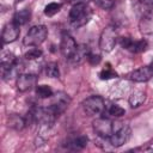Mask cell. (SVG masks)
<instances>
[{
  "instance_id": "cb8c5ba5",
  "label": "cell",
  "mask_w": 153,
  "mask_h": 153,
  "mask_svg": "<svg viewBox=\"0 0 153 153\" xmlns=\"http://www.w3.org/2000/svg\"><path fill=\"white\" fill-rule=\"evenodd\" d=\"M96 6H98L102 10H111L115 6V0H92Z\"/></svg>"
},
{
  "instance_id": "52a82bcc",
  "label": "cell",
  "mask_w": 153,
  "mask_h": 153,
  "mask_svg": "<svg viewBox=\"0 0 153 153\" xmlns=\"http://www.w3.org/2000/svg\"><path fill=\"white\" fill-rule=\"evenodd\" d=\"M130 135H131L130 127L129 126H122L118 130L112 133V135L109 137L110 145L114 146V147H121L129 140Z\"/></svg>"
},
{
  "instance_id": "484cf974",
  "label": "cell",
  "mask_w": 153,
  "mask_h": 153,
  "mask_svg": "<svg viewBox=\"0 0 153 153\" xmlns=\"http://www.w3.org/2000/svg\"><path fill=\"white\" fill-rule=\"evenodd\" d=\"M87 60H88V62L91 63V65H98L99 62H100V55H98V54H91L90 53V55L87 56Z\"/></svg>"
},
{
  "instance_id": "8fae6325",
  "label": "cell",
  "mask_w": 153,
  "mask_h": 153,
  "mask_svg": "<svg viewBox=\"0 0 153 153\" xmlns=\"http://www.w3.org/2000/svg\"><path fill=\"white\" fill-rule=\"evenodd\" d=\"M37 82V76L36 74L32 73H22L17 78V88L20 92H26L30 91Z\"/></svg>"
},
{
  "instance_id": "277c9868",
  "label": "cell",
  "mask_w": 153,
  "mask_h": 153,
  "mask_svg": "<svg viewBox=\"0 0 153 153\" xmlns=\"http://www.w3.org/2000/svg\"><path fill=\"white\" fill-rule=\"evenodd\" d=\"M81 105H82V109H84L85 114L88 115V116L100 115L105 110V103H104V99L100 96H91V97L86 98L81 103Z\"/></svg>"
},
{
  "instance_id": "3957f363",
  "label": "cell",
  "mask_w": 153,
  "mask_h": 153,
  "mask_svg": "<svg viewBox=\"0 0 153 153\" xmlns=\"http://www.w3.org/2000/svg\"><path fill=\"white\" fill-rule=\"evenodd\" d=\"M117 41V29L115 25H108L106 27H104V30L100 33L99 37V48L105 51V53H110L116 44Z\"/></svg>"
},
{
  "instance_id": "d4e9b609",
  "label": "cell",
  "mask_w": 153,
  "mask_h": 153,
  "mask_svg": "<svg viewBox=\"0 0 153 153\" xmlns=\"http://www.w3.org/2000/svg\"><path fill=\"white\" fill-rule=\"evenodd\" d=\"M42 50L41 49H38V48H31L29 51H26L25 53V59L26 60H37V59H39L41 56H42Z\"/></svg>"
},
{
  "instance_id": "1f68e13d",
  "label": "cell",
  "mask_w": 153,
  "mask_h": 153,
  "mask_svg": "<svg viewBox=\"0 0 153 153\" xmlns=\"http://www.w3.org/2000/svg\"><path fill=\"white\" fill-rule=\"evenodd\" d=\"M19 1H22V0H16V2H19Z\"/></svg>"
},
{
  "instance_id": "5b68a950",
  "label": "cell",
  "mask_w": 153,
  "mask_h": 153,
  "mask_svg": "<svg viewBox=\"0 0 153 153\" xmlns=\"http://www.w3.org/2000/svg\"><path fill=\"white\" fill-rule=\"evenodd\" d=\"M53 97H54V100L47 108L57 118L68 108V105L71 103V98L68 94H66L63 92H57L56 94H53Z\"/></svg>"
},
{
  "instance_id": "f1b7e54d",
  "label": "cell",
  "mask_w": 153,
  "mask_h": 153,
  "mask_svg": "<svg viewBox=\"0 0 153 153\" xmlns=\"http://www.w3.org/2000/svg\"><path fill=\"white\" fill-rule=\"evenodd\" d=\"M142 1L147 5H153V0H142Z\"/></svg>"
},
{
  "instance_id": "7402d4cb",
  "label": "cell",
  "mask_w": 153,
  "mask_h": 153,
  "mask_svg": "<svg viewBox=\"0 0 153 153\" xmlns=\"http://www.w3.org/2000/svg\"><path fill=\"white\" fill-rule=\"evenodd\" d=\"M61 6L62 5L60 2H50L44 7V14L48 16V17H51L61 10Z\"/></svg>"
},
{
  "instance_id": "ba28073f",
  "label": "cell",
  "mask_w": 153,
  "mask_h": 153,
  "mask_svg": "<svg viewBox=\"0 0 153 153\" xmlns=\"http://www.w3.org/2000/svg\"><path fill=\"white\" fill-rule=\"evenodd\" d=\"M76 43L74 41V38L68 35V33H63L61 36V42H60V50H61V54L63 55V57H66L67 60H69L73 54L75 53L76 50Z\"/></svg>"
},
{
  "instance_id": "f546056e",
  "label": "cell",
  "mask_w": 153,
  "mask_h": 153,
  "mask_svg": "<svg viewBox=\"0 0 153 153\" xmlns=\"http://www.w3.org/2000/svg\"><path fill=\"white\" fill-rule=\"evenodd\" d=\"M151 67H152V69H153V61H152V65H151Z\"/></svg>"
},
{
  "instance_id": "30bf717a",
  "label": "cell",
  "mask_w": 153,
  "mask_h": 153,
  "mask_svg": "<svg viewBox=\"0 0 153 153\" xmlns=\"http://www.w3.org/2000/svg\"><path fill=\"white\" fill-rule=\"evenodd\" d=\"M20 33V29L19 25H17L14 22H11L8 24H6L2 29V33H1V39L4 44H8L14 42Z\"/></svg>"
},
{
  "instance_id": "6da1fadb",
  "label": "cell",
  "mask_w": 153,
  "mask_h": 153,
  "mask_svg": "<svg viewBox=\"0 0 153 153\" xmlns=\"http://www.w3.org/2000/svg\"><path fill=\"white\" fill-rule=\"evenodd\" d=\"M92 12L88 8L87 4L84 2H79V4H74L69 11V22L72 24V26L74 27H80L84 26L90 19H91Z\"/></svg>"
},
{
  "instance_id": "603a6c76",
  "label": "cell",
  "mask_w": 153,
  "mask_h": 153,
  "mask_svg": "<svg viewBox=\"0 0 153 153\" xmlns=\"http://www.w3.org/2000/svg\"><path fill=\"white\" fill-rule=\"evenodd\" d=\"M108 112H109V115H111L114 117H121L126 114V110L123 108H121L120 105H117V104H111L109 106Z\"/></svg>"
},
{
  "instance_id": "e0dca14e",
  "label": "cell",
  "mask_w": 153,
  "mask_h": 153,
  "mask_svg": "<svg viewBox=\"0 0 153 153\" xmlns=\"http://www.w3.org/2000/svg\"><path fill=\"white\" fill-rule=\"evenodd\" d=\"M146 99V93L142 91H134L130 96H129V105L134 109V108H139Z\"/></svg>"
},
{
  "instance_id": "83f0119b",
  "label": "cell",
  "mask_w": 153,
  "mask_h": 153,
  "mask_svg": "<svg viewBox=\"0 0 153 153\" xmlns=\"http://www.w3.org/2000/svg\"><path fill=\"white\" fill-rule=\"evenodd\" d=\"M71 2H73V5H74V4H79V2H84V4H86L87 0H72Z\"/></svg>"
},
{
  "instance_id": "8992f818",
  "label": "cell",
  "mask_w": 153,
  "mask_h": 153,
  "mask_svg": "<svg viewBox=\"0 0 153 153\" xmlns=\"http://www.w3.org/2000/svg\"><path fill=\"white\" fill-rule=\"evenodd\" d=\"M92 127H93V130L94 133L103 137V139H108L114 133V124L110 120L105 118V117H99V118H96L93 122H92Z\"/></svg>"
},
{
  "instance_id": "7a4b0ae2",
  "label": "cell",
  "mask_w": 153,
  "mask_h": 153,
  "mask_svg": "<svg viewBox=\"0 0 153 153\" xmlns=\"http://www.w3.org/2000/svg\"><path fill=\"white\" fill-rule=\"evenodd\" d=\"M48 36V29L45 25H35L25 35L23 43L29 47H37L42 44Z\"/></svg>"
},
{
  "instance_id": "2e32d148",
  "label": "cell",
  "mask_w": 153,
  "mask_h": 153,
  "mask_svg": "<svg viewBox=\"0 0 153 153\" xmlns=\"http://www.w3.org/2000/svg\"><path fill=\"white\" fill-rule=\"evenodd\" d=\"M30 18H31V10H30V8H23V10H20V11L16 12V14H14L12 22H14L17 25L20 26V25L26 24V23L30 20Z\"/></svg>"
},
{
  "instance_id": "d6986e66",
  "label": "cell",
  "mask_w": 153,
  "mask_h": 153,
  "mask_svg": "<svg viewBox=\"0 0 153 153\" xmlns=\"http://www.w3.org/2000/svg\"><path fill=\"white\" fill-rule=\"evenodd\" d=\"M45 74L48 78H59L60 76V71H59V66L56 62H49L45 65L44 67Z\"/></svg>"
},
{
  "instance_id": "4fadbf2b",
  "label": "cell",
  "mask_w": 153,
  "mask_h": 153,
  "mask_svg": "<svg viewBox=\"0 0 153 153\" xmlns=\"http://www.w3.org/2000/svg\"><path fill=\"white\" fill-rule=\"evenodd\" d=\"M88 55H90V47L87 44H80L76 47V50L73 54V56L69 59V61L74 65H78L82 62V60L87 59Z\"/></svg>"
},
{
  "instance_id": "5bb4252c",
  "label": "cell",
  "mask_w": 153,
  "mask_h": 153,
  "mask_svg": "<svg viewBox=\"0 0 153 153\" xmlns=\"http://www.w3.org/2000/svg\"><path fill=\"white\" fill-rule=\"evenodd\" d=\"M87 142H88L87 136H85V135H79V136H76V137H73V139L68 140L67 143H66V147H67L68 149H71V151H80V149H82V148L86 147Z\"/></svg>"
},
{
  "instance_id": "7c38bea8",
  "label": "cell",
  "mask_w": 153,
  "mask_h": 153,
  "mask_svg": "<svg viewBox=\"0 0 153 153\" xmlns=\"http://www.w3.org/2000/svg\"><path fill=\"white\" fill-rule=\"evenodd\" d=\"M152 76H153V69H152L151 66H142V67L133 71L128 75V78L131 81H135V82L148 81L149 79H152Z\"/></svg>"
},
{
  "instance_id": "ac0fdd59",
  "label": "cell",
  "mask_w": 153,
  "mask_h": 153,
  "mask_svg": "<svg viewBox=\"0 0 153 153\" xmlns=\"http://www.w3.org/2000/svg\"><path fill=\"white\" fill-rule=\"evenodd\" d=\"M139 27H140V31L143 35H151V33H153V19L151 17L143 16L140 19Z\"/></svg>"
},
{
  "instance_id": "9a60e30c",
  "label": "cell",
  "mask_w": 153,
  "mask_h": 153,
  "mask_svg": "<svg viewBox=\"0 0 153 153\" xmlns=\"http://www.w3.org/2000/svg\"><path fill=\"white\" fill-rule=\"evenodd\" d=\"M7 126L14 130H22L24 127H26L25 117H22L18 114H11L7 116Z\"/></svg>"
},
{
  "instance_id": "4316f807",
  "label": "cell",
  "mask_w": 153,
  "mask_h": 153,
  "mask_svg": "<svg viewBox=\"0 0 153 153\" xmlns=\"http://www.w3.org/2000/svg\"><path fill=\"white\" fill-rule=\"evenodd\" d=\"M145 151H147V152H153V142L148 143V146L145 148Z\"/></svg>"
},
{
  "instance_id": "4dcf8cb0",
  "label": "cell",
  "mask_w": 153,
  "mask_h": 153,
  "mask_svg": "<svg viewBox=\"0 0 153 153\" xmlns=\"http://www.w3.org/2000/svg\"><path fill=\"white\" fill-rule=\"evenodd\" d=\"M65 1H67V2H71V1H72V0H65Z\"/></svg>"
},
{
  "instance_id": "44dd1931",
  "label": "cell",
  "mask_w": 153,
  "mask_h": 153,
  "mask_svg": "<svg viewBox=\"0 0 153 153\" xmlns=\"http://www.w3.org/2000/svg\"><path fill=\"white\" fill-rule=\"evenodd\" d=\"M117 76V73L110 67V65L108 63L105 68H103L99 73V78L102 80H109V79H112V78H116Z\"/></svg>"
},
{
  "instance_id": "9c48e42d",
  "label": "cell",
  "mask_w": 153,
  "mask_h": 153,
  "mask_svg": "<svg viewBox=\"0 0 153 153\" xmlns=\"http://www.w3.org/2000/svg\"><path fill=\"white\" fill-rule=\"evenodd\" d=\"M121 45L129 50L130 53H134V54H139V53H142L145 51L147 48H148V43L146 39H139V41H134L129 37H123L121 38Z\"/></svg>"
},
{
  "instance_id": "ffe728a7",
  "label": "cell",
  "mask_w": 153,
  "mask_h": 153,
  "mask_svg": "<svg viewBox=\"0 0 153 153\" xmlns=\"http://www.w3.org/2000/svg\"><path fill=\"white\" fill-rule=\"evenodd\" d=\"M36 94L39 98H50L53 97V90L48 85H38L36 87Z\"/></svg>"
}]
</instances>
